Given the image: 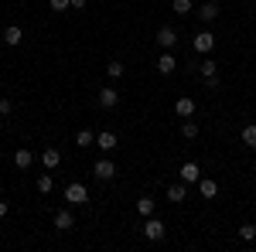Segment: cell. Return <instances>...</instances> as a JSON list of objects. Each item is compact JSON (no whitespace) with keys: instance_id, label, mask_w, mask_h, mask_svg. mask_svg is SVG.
<instances>
[{"instance_id":"cell-1","label":"cell","mask_w":256,"mask_h":252,"mask_svg":"<svg viewBox=\"0 0 256 252\" xmlns=\"http://www.w3.org/2000/svg\"><path fill=\"white\" fill-rule=\"evenodd\" d=\"M164 235H168V225H164L160 218H154V215H150V218L144 222V239H147V242H160Z\"/></svg>"},{"instance_id":"cell-2","label":"cell","mask_w":256,"mask_h":252,"mask_svg":"<svg viewBox=\"0 0 256 252\" xmlns=\"http://www.w3.org/2000/svg\"><path fill=\"white\" fill-rule=\"evenodd\" d=\"M192 48H195L198 55H208V51L216 48V34H212V31H198L195 41H192Z\"/></svg>"},{"instance_id":"cell-3","label":"cell","mask_w":256,"mask_h":252,"mask_svg":"<svg viewBox=\"0 0 256 252\" xmlns=\"http://www.w3.org/2000/svg\"><path fill=\"white\" fill-rule=\"evenodd\" d=\"M96 99H99V106H102V109H116V106H120V92L113 89V85H102Z\"/></svg>"},{"instance_id":"cell-4","label":"cell","mask_w":256,"mask_h":252,"mask_svg":"<svg viewBox=\"0 0 256 252\" xmlns=\"http://www.w3.org/2000/svg\"><path fill=\"white\" fill-rule=\"evenodd\" d=\"M65 201H68V205H86V201H89L86 184H68V188H65Z\"/></svg>"},{"instance_id":"cell-5","label":"cell","mask_w":256,"mask_h":252,"mask_svg":"<svg viewBox=\"0 0 256 252\" xmlns=\"http://www.w3.org/2000/svg\"><path fill=\"white\" fill-rule=\"evenodd\" d=\"M92 174H96L99 181H113V174H116V164L102 157V160H96V164H92Z\"/></svg>"},{"instance_id":"cell-6","label":"cell","mask_w":256,"mask_h":252,"mask_svg":"<svg viewBox=\"0 0 256 252\" xmlns=\"http://www.w3.org/2000/svg\"><path fill=\"white\" fill-rule=\"evenodd\" d=\"M181 181H184V184H198V181H202V167H198L195 160H188V164H181Z\"/></svg>"},{"instance_id":"cell-7","label":"cell","mask_w":256,"mask_h":252,"mask_svg":"<svg viewBox=\"0 0 256 252\" xmlns=\"http://www.w3.org/2000/svg\"><path fill=\"white\" fill-rule=\"evenodd\" d=\"M116 133H113V130H102V133L96 136V147L99 150H102V154H113V150H116Z\"/></svg>"},{"instance_id":"cell-8","label":"cell","mask_w":256,"mask_h":252,"mask_svg":"<svg viewBox=\"0 0 256 252\" xmlns=\"http://www.w3.org/2000/svg\"><path fill=\"white\" fill-rule=\"evenodd\" d=\"M174 116H181V119L195 116V99H188V96H181V99H174Z\"/></svg>"},{"instance_id":"cell-9","label":"cell","mask_w":256,"mask_h":252,"mask_svg":"<svg viewBox=\"0 0 256 252\" xmlns=\"http://www.w3.org/2000/svg\"><path fill=\"white\" fill-rule=\"evenodd\" d=\"M158 44L164 48V51H171V48L178 44V31H174V27H160V31H158Z\"/></svg>"},{"instance_id":"cell-10","label":"cell","mask_w":256,"mask_h":252,"mask_svg":"<svg viewBox=\"0 0 256 252\" xmlns=\"http://www.w3.org/2000/svg\"><path fill=\"white\" fill-rule=\"evenodd\" d=\"M41 164L48 167V171H55L62 164V150H55V147H48V150H41Z\"/></svg>"},{"instance_id":"cell-11","label":"cell","mask_w":256,"mask_h":252,"mask_svg":"<svg viewBox=\"0 0 256 252\" xmlns=\"http://www.w3.org/2000/svg\"><path fill=\"white\" fill-rule=\"evenodd\" d=\"M174 68H178L174 55H171V51H164V55L158 58V72H160V75H174Z\"/></svg>"},{"instance_id":"cell-12","label":"cell","mask_w":256,"mask_h":252,"mask_svg":"<svg viewBox=\"0 0 256 252\" xmlns=\"http://www.w3.org/2000/svg\"><path fill=\"white\" fill-rule=\"evenodd\" d=\"M31 164H34V154H31L28 147H20L18 154H14V167H18V171H28Z\"/></svg>"},{"instance_id":"cell-13","label":"cell","mask_w":256,"mask_h":252,"mask_svg":"<svg viewBox=\"0 0 256 252\" xmlns=\"http://www.w3.org/2000/svg\"><path fill=\"white\" fill-rule=\"evenodd\" d=\"M184 198H188V184H184V181H178V184H171V188H168V201L181 205Z\"/></svg>"},{"instance_id":"cell-14","label":"cell","mask_w":256,"mask_h":252,"mask_svg":"<svg viewBox=\"0 0 256 252\" xmlns=\"http://www.w3.org/2000/svg\"><path fill=\"white\" fill-rule=\"evenodd\" d=\"M72 225H76V218H72V212H65V208H62V212H55V229H62V232H68Z\"/></svg>"},{"instance_id":"cell-15","label":"cell","mask_w":256,"mask_h":252,"mask_svg":"<svg viewBox=\"0 0 256 252\" xmlns=\"http://www.w3.org/2000/svg\"><path fill=\"white\" fill-rule=\"evenodd\" d=\"M4 41H7V44H10V48H18L20 41H24V31H20L18 24H10V27H7V31H4Z\"/></svg>"},{"instance_id":"cell-16","label":"cell","mask_w":256,"mask_h":252,"mask_svg":"<svg viewBox=\"0 0 256 252\" xmlns=\"http://www.w3.org/2000/svg\"><path fill=\"white\" fill-rule=\"evenodd\" d=\"M198 191H202V198H216V194H218V184L212 181V177H202V181H198Z\"/></svg>"},{"instance_id":"cell-17","label":"cell","mask_w":256,"mask_h":252,"mask_svg":"<svg viewBox=\"0 0 256 252\" xmlns=\"http://www.w3.org/2000/svg\"><path fill=\"white\" fill-rule=\"evenodd\" d=\"M242 143H246L250 150H256V123H246V126H242Z\"/></svg>"},{"instance_id":"cell-18","label":"cell","mask_w":256,"mask_h":252,"mask_svg":"<svg viewBox=\"0 0 256 252\" xmlns=\"http://www.w3.org/2000/svg\"><path fill=\"white\" fill-rule=\"evenodd\" d=\"M137 212L144 215V218H150V215H154V198H150V194H144V198L137 201Z\"/></svg>"},{"instance_id":"cell-19","label":"cell","mask_w":256,"mask_h":252,"mask_svg":"<svg viewBox=\"0 0 256 252\" xmlns=\"http://www.w3.org/2000/svg\"><path fill=\"white\" fill-rule=\"evenodd\" d=\"M198 14H202V20H216L218 17V3H216V0L202 3V10H198Z\"/></svg>"},{"instance_id":"cell-20","label":"cell","mask_w":256,"mask_h":252,"mask_svg":"<svg viewBox=\"0 0 256 252\" xmlns=\"http://www.w3.org/2000/svg\"><path fill=\"white\" fill-rule=\"evenodd\" d=\"M181 136H184V140H195V136H198V123H195L192 116L181 123Z\"/></svg>"},{"instance_id":"cell-21","label":"cell","mask_w":256,"mask_h":252,"mask_svg":"<svg viewBox=\"0 0 256 252\" xmlns=\"http://www.w3.org/2000/svg\"><path fill=\"white\" fill-rule=\"evenodd\" d=\"M239 239H242V242H256V225H253V222L239 225Z\"/></svg>"},{"instance_id":"cell-22","label":"cell","mask_w":256,"mask_h":252,"mask_svg":"<svg viewBox=\"0 0 256 252\" xmlns=\"http://www.w3.org/2000/svg\"><path fill=\"white\" fill-rule=\"evenodd\" d=\"M216 75H218V61L205 58L202 61V78H216Z\"/></svg>"},{"instance_id":"cell-23","label":"cell","mask_w":256,"mask_h":252,"mask_svg":"<svg viewBox=\"0 0 256 252\" xmlns=\"http://www.w3.org/2000/svg\"><path fill=\"white\" fill-rule=\"evenodd\" d=\"M123 72H126L123 61H110V65H106V75H110V78H123Z\"/></svg>"},{"instance_id":"cell-24","label":"cell","mask_w":256,"mask_h":252,"mask_svg":"<svg viewBox=\"0 0 256 252\" xmlns=\"http://www.w3.org/2000/svg\"><path fill=\"white\" fill-rule=\"evenodd\" d=\"M55 188V181H52V174H38V194H48Z\"/></svg>"},{"instance_id":"cell-25","label":"cell","mask_w":256,"mask_h":252,"mask_svg":"<svg viewBox=\"0 0 256 252\" xmlns=\"http://www.w3.org/2000/svg\"><path fill=\"white\" fill-rule=\"evenodd\" d=\"M92 140H96L92 130H79V136H76V143H79V147H92Z\"/></svg>"},{"instance_id":"cell-26","label":"cell","mask_w":256,"mask_h":252,"mask_svg":"<svg viewBox=\"0 0 256 252\" xmlns=\"http://www.w3.org/2000/svg\"><path fill=\"white\" fill-rule=\"evenodd\" d=\"M174 14H192V0H174Z\"/></svg>"},{"instance_id":"cell-27","label":"cell","mask_w":256,"mask_h":252,"mask_svg":"<svg viewBox=\"0 0 256 252\" xmlns=\"http://www.w3.org/2000/svg\"><path fill=\"white\" fill-rule=\"evenodd\" d=\"M48 7H52V10H68V7H72V0H48Z\"/></svg>"},{"instance_id":"cell-28","label":"cell","mask_w":256,"mask_h":252,"mask_svg":"<svg viewBox=\"0 0 256 252\" xmlns=\"http://www.w3.org/2000/svg\"><path fill=\"white\" fill-rule=\"evenodd\" d=\"M10 109H14V106H10V99H0V116H7Z\"/></svg>"},{"instance_id":"cell-29","label":"cell","mask_w":256,"mask_h":252,"mask_svg":"<svg viewBox=\"0 0 256 252\" xmlns=\"http://www.w3.org/2000/svg\"><path fill=\"white\" fill-rule=\"evenodd\" d=\"M86 3H89V0H72V10H82Z\"/></svg>"},{"instance_id":"cell-30","label":"cell","mask_w":256,"mask_h":252,"mask_svg":"<svg viewBox=\"0 0 256 252\" xmlns=\"http://www.w3.org/2000/svg\"><path fill=\"white\" fill-rule=\"evenodd\" d=\"M7 212H10V208H7V201H0V218H4Z\"/></svg>"}]
</instances>
